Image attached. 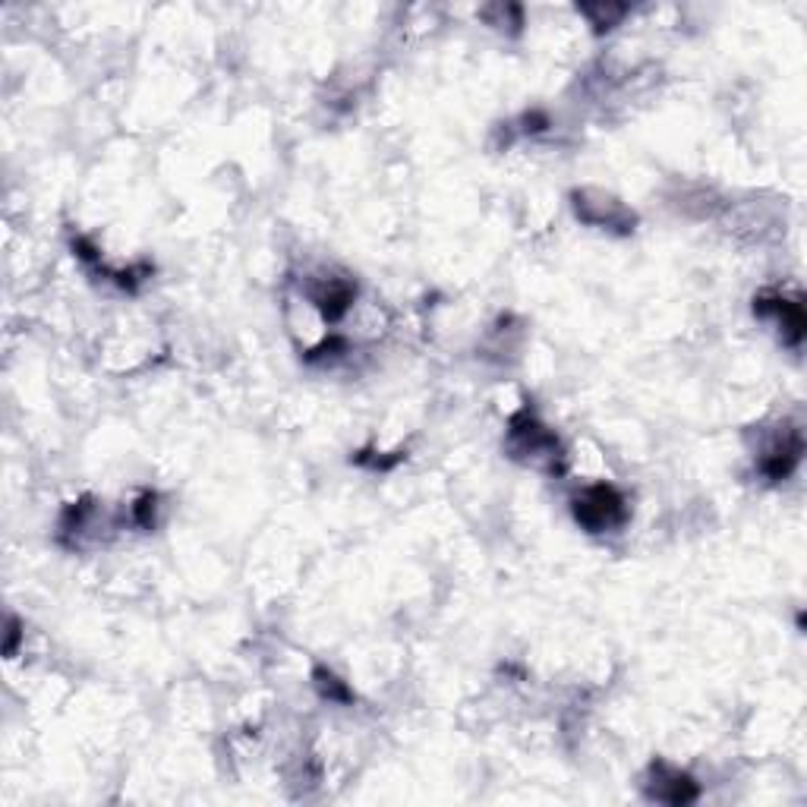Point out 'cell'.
Masks as SVG:
<instances>
[{"label":"cell","instance_id":"obj_5","mask_svg":"<svg viewBox=\"0 0 807 807\" xmlns=\"http://www.w3.org/2000/svg\"><path fill=\"white\" fill-rule=\"evenodd\" d=\"M656 783H654V798L656 801H669V805H688L698 798V786L691 776H684L681 769H672L666 764H656Z\"/></svg>","mask_w":807,"mask_h":807},{"label":"cell","instance_id":"obj_3","mask_svg":"<svg viewBox=\"0 0 807 807\" xmlns=\"http://www.w3.org/2000/svg\"><path fill=\"white\" fill-rule=\"evenodd\" d=\"M761 316H773L779 326H783V335L792 348L801 344L805 338V309H801V300H788L786 294H764L757 297V306H754Z\"/></svg>","mask_w":807,"mask_h":807},{"label":"cell","instance_id":"obj_6","mask_svg":"<svg viewBox=\"0 0 807 807\" xmlns=\"http://www.w3.org/2000/svg\"><path fill=\"white\" fill-rule=\"evenodd\" d=\"M316 684L322 688V694H326V698L350 700L348 688H344V684H341L338 678L331 676V672H326V669H319V672H316Z\"/></svg>","mask_w":807,"mask_h":807},{"label":"cell","instance_id":"obj_2","mask_svg":"<svg viewBox=\"0 0 807 807\" xmlns=\"http://www.w3.org/2000/svg\"><path fill=\"white\" fill-rule=\"evenodd\" d=\"M511 448L518 455H527L533 464H555L562 458L559 438L552 429H545L540 420L530 414H521L511 420Z\"/></svg>","mask_w":807,"mask_h":807},{"label":"cell","instance_id":"obj_4","mask_svg":"<svg viewBox=\"0 0 807 807\" xmlns=\"http://www.w3.org/2000/svg\"><path fill=\"white\" fill-rule=\"evenodd\" d=\"M353 297H357V284L348 282V278H322V282L309 290V304L322 312L326 322L344 319V312L353 304Z\"/></svg>","mask_w":807,"mask_h":807},{"label":"cell","instance_id":"obj_1","mask_svg":"<svg viewBox=\"0 0 807 807\" xmlns=\"http://www.w3.org/2000/svg\"><path fill=\"white\" fill-rule=\"evenodd\" d=\"M574 518L577 524L587 527L590 533H606L628 521V508H625V496L615 486H587L581 496H574Z\"/></svg>","mask_w":807,"mask_h":807}]
</instances>
